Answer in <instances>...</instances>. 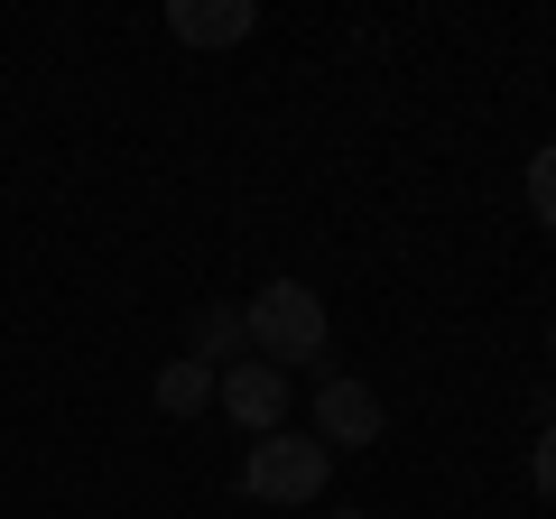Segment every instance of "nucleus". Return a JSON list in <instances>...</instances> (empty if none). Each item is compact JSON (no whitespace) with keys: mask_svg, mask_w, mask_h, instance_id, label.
<instances>
[{"mask_svg":"<svg viewBox=\"0 0 556 519\" xmlns=\"http://www.w3.org/2000/svg\"><path fill=\"white\" fill-rule=\"evenodd\" d=\"M241 334H251V362H269V371L325 362V298L306 279H269L251 306H241Z\"/></svg>","mask_w":556,"mask_h":519,"instance_id":"nucleus-1","label":"nucleus"},{"mask_svg":"<svg viewBox=\"0 0 556 519\" xmlns=\"http://www.w3.org/2000/svg\"><path fill=\"white\" fill-rule=\"evenodd\" d=\"M325 482H334V455H325L316 436H288V427L241 455V492L269 501V510H298V501H316Z\"/></svg>","mask_w":556,"mask_h":519,"instance_id":"nucleus-2","label":"nucleus"},{"mask_svg":"<svg viewBox=\"0 0 556 519\" xmlns=\"http://www.w3.org/2000/svg\"><path fill=\"white\" fill-rule=\"evenodd\" d=\"M288 400H298V380L269 371V362H232V371L214 380V408L232 427H251V436H278V427H288Z\"/></svg>","mask_w":556,"mask_h":519,"instance_id":"nucleus-3","label":"nucleus"},{"mask_svg":"<svg viewBox=\"0 0 556 519\" xmlns=\"http://www.w3.org/2000/svg\"><path fill=\"white\" fill-rule=\"evenodd\" d=\"M380 390L371 380H353V371H334V380H316V445L325 455H343V445H380Z\"/></svg>","mask_w":556,"mask_h":519,"instance_id":"nucleus-4","label":"nucleus"},{"mask_svg":"<svg viewBox=\"0 0 556 519\" xmlns=\"http://www.w3.org/2000/svg\"><path fill=\"white\" fill-rule=\"evenodd\" d=\"M260 28L251 0H167V38L177 47H241Z\"/></svg>","mask_w":556,"mask_h":519,"instance_id":"nucleus-5","label":"nucleus"},{"mask_svg":"<svg viewBox=\"0 0 556 519\" xmlns=\"http://www.w3.org/2000/svg\"><path fill=\"white\" fill-rule=\"evenodd\" d=\"M241 306H195V316H186V362H204V371H232L241 362Z\"/></svg>","mask_w":556,"mask_h":519,"instance_id":"nucleus-6","label":"nucleus"},{"mask_svg":"<svg viewBox=\"0 0 556 519\" xmlns=\"http://www.w3.org/2000/svg\"><path fill=\"white\" fill-rule=\"evenodd\" d=\"M214 380L223 371H204V362H167L159 371V408L167 418H204V408H214Z\"/></svg>","mask_w":556,"mask_h":519,"instance_id":"nucleus-7","label":"nucleus"},{"mask_svg":"<svg viewBox=\"0 0 556 519\" xmlns=\"http://www.w3.org/2000/svg\"><path fill=\"white\" fill-rule=\"evenodd\" d=\"M529 214H538V223L556 232V140H547V149L529 159Z\"/></svg>","mask_w":556,"mask_h":519,"instance_id":"nucleus-8","label":"nucleus"},{"mask_svg":"<svg viewBox=\"0 0 556 519\" xmlns=\"http://www.w3.org/2000/svg\"><path fill=\"white\" fill-rule=\"evenodd\" d=\"M529 482H538V501H556V418L538 427V445H529Z\"/></svg>","mask_w":556,"mask_h":519,"instance_id":"nucleus-9","label":"nucleus"},{"mask_svg":"<svg viewBox=\"0 0 556 519\" xmlns=\"http://www.w3.org/2000/svg\"><path fill=\"white\" fill-rule=\"evenodd\" d=\"M334 519H371V510H334Z\"/></svg>","mask_w":556,"mask_h":519,"instance_id":"nucleus-10","label":"nucleus"},{"mask_svg":"<svg viewBox=\"0 0 556 519\" xmlns=\"http://www.w3.org/2000/svg\"><path fill=\"white\" fill-rule=\"evenodd\" d=\"M547 353H556V334H547Z\"/></svg>","mask_w":556,"mask_h":519,"instance_id":"nucleus-11","label":"nucleus"}]
</instances>
